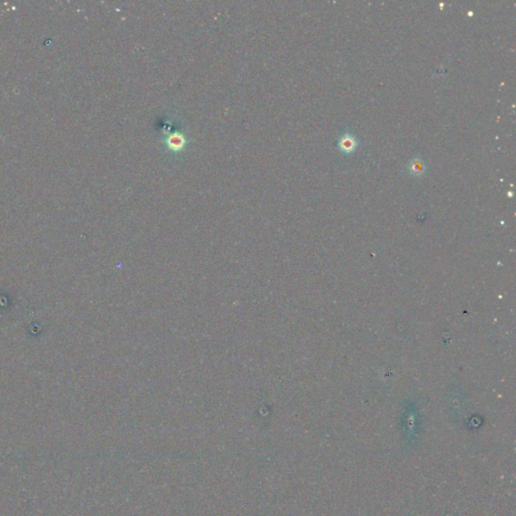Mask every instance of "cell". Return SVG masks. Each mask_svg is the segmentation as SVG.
I'll return each mask as SVG.
<instances>
[{"label":"cell","mask_w":516,"mask_h":516,"mask_svg":"<svg viewBox=\"0 0 516 516\" xmlns=\"http://www.w3.org/2000/svg\"><path fill=\"white\" fill-rule=\"evenodd\" d=\"M339 150L344 154H352L358 147L357 138L350 132L344 133L338 140Z\"/></svg>","instance_id":"6da1fadb"},{"label":"cell","mask_w":516,"mask_h":516,"mask_svg":"<svg viewBox=\"0 0 516 516\" xmlns=\"http://www.w3.org/2000/svg\"><path fill=\"white\" fill-rule=\"evenodd\" d=\"M409 171L415 176H422L426 173L427 167L422 159L415 158L409 164Z\"/></svg>","instance_id":"7a4b0ae2"}]
</instances>
